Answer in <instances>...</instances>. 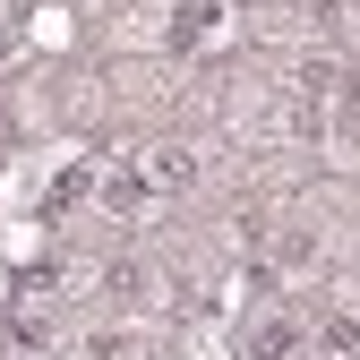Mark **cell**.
I'll return each mask as SVG.
<instances>
[{"label": "cell", "mask_w": 360, "mask_h": 360, "mask_svg": "<svg viewBox=\"0 0 360 360\" xmlns=\"http://www.w3.org/2000/svg\"><path fill=\"white\" fill-rule=\"evenodd\" d=\"M103 292H112L120 309H146V292H155V275H146L138 257H112V266H103Z\"/></svg>", "instance_id": "cell-2"}, {"label": "cell", "mask_w": 360, "mask_h": 360, "mask_svg": "<svg viewBox=\"0 0 360 360\" xmlns=\"http://www.w3.org/2000/svg\"><path fill=\"white\" fill-rule=\"evenodd\" d=\"M189 180H198V155L189 146H163L155 155V189H189Z\"/></svg>", "instance_id": "cell-3"}, {"label": "cell", "mask_w": 360, "mask_h": 360, "mask_svg": "<svg viewBox=\"0 0 360 360\" xmlns=\"http://www.w3.org/2000/svg\"><path fill=\"white\" fill-rule=\"evenodd\" d=\"M292 343H300V326L283 318V309H275V300H266V318H257V326L240 335V360H283Z\"/></svg>", "instance_id": "cell-1"}]
</instances>
